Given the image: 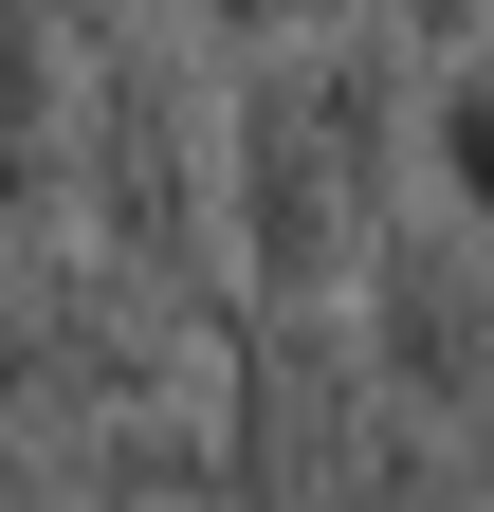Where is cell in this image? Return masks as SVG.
<instances>
[{
	"mask_svg": "<svg viewBox=\"0 0 494 512\" xmlns=\"http://www.w3.org/2000/svg\"><path fill=\"white\" fill-rule=\"evenodd\" d=\"M55 19H74V37H92V19H129V0H55Z\"/></svg>",
	"mask_w": 494,
	"mask_h": 512,
	"instance_id": "ba28073f",
	"label": "cell"
},
{
	"mask_svg": "<svg viewBox=\"0 0 494 512\" xmlns=\"http://www.w3.org/2000/svg\"><path fill=\"white\" fill-rule=\"evenodd\" d=\"M421 165H440L458 220H494V19L421 55Z\"/></svg>",
	"mask_w": 494,
	"mask_h": 512,
	"instance_id": "5b68a950",
	"label": "cell"
},
{
	"mask_svg": "<svg viewBox=\"0 0 494 512\" xmlns=\"http://www.w3.org/2000/svg\"><path fill=\"white\" fill-rule=\"evenodd\" d=\"M74 238L129 256L165 293L238 311V220H220V37H183L165 0L74 37Z\"/></svg>",
	"mask_w": 494,
	"mask_h": 512,
	"instance_id": "7a4b0ae2",
	"label": "cell"
},
{
	"mask_svg": "<svg viewBox=\"0 0 494 512\" xmlns=\"http://www.w3.org/2000/svg\"><path fill=\"white\" fill-rule=\"evenodd\" d=\"M403 147H421V37L403 19H312V37H238L220 74V220H238V293L348 311L366 238L403 220Z\"/></svg>",
	"mask_w": 494,
	"mask_h": 512,
	"instance_id": "6da1fadb",
	"label": "cell"
},
{
	"mask_svg": "<svg viewBox=\"0 0 494 512\" xmlns=\"http://www.w3.org/2000/svg\"><path fill=\"white\" fill-rule=\"evenodd\" d=\"M348 330L385 366V403H440V421H494V220L458 202H403L348 275Z\"/></svg>",
	"mask_w": 494,
	"mask_h": 512,
	"instance_id": "277c9868",
	"label": "cell"
},
{
	"mask_svg": "<svg viewBox=\"0 0 494 512\" xmlns=\"http://www.w3.org/2000/svg\"><path fill=\"white\" fill-rule=\"evenodd\" d=\"M366 19H403L421 55H440V37H476V19H494V0H366Z\"/></svg>",
	"mask_w": 494,
	"mask_h": 512,
	"instance_id": "52a82bcc",
	"label": "cell"
},
{
	"mask_svg": "<svg viewBox=\"0 0 494 512\" xmlns=\"http://www.w3.org/2000/svg\"><path fill=\"white\" fill-rule=\"evenodd\" d=\"M220 37H312V19H348V0H202Z\"/></svg>",
	"mask_w": 494,
	"mask_h": 512,
	"instance_id": "8992f818",
	"label": "cell"
},
{
	"mask_svg": "<svg viewBox=\"0 0 494 512\" xmlns=\"http://www.w3.org/2000/svg\"><path fill=\"white\" fill-rule=\"evenodd\" d=\"M220 403V293H165L92 238L0 256V421L110 439V421H202Z\"/></svg>",
	"mask_w": 494,
	"mask_h": 512,
	"instance_id": "3957f363",
	"label": "cell"
}]
</instances>
